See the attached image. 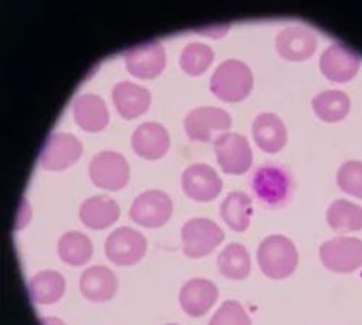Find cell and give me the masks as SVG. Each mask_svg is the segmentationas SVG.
Instances as JSON below:
<instances>
[{
    "mask_svg": "<svg viewBox=\"0 0 362 325\" xmlns=\"http://www.w3.org/2000/svg\"><path fill=\"white\" fill-rule=\"evenodd\" d=\"M312 106L319 119L327 123H335L345 119L349 113L351 100L344 92L327 90L317 94L313 99Z\"/></svg>",
    "mask_w": 362,
    "mask_h": 325,
    "instance_id": "obj_25",
    "label": "cell"
},
{
    "mask_svg": "<svg viewBox=\"0 0 362 325\" xmlns=\"http://www.w3.org/2000/svg\"><path fill=\"white\" fill-rule=\"evenodd\" d=\"M218 266L225 278L240 281L245 279L251 272V257L243 245L230 243L219 255Z\"/></svg>",
    "mask_w": 362,
    "mask_h": 325,
    "instance_id": "obj_26",
    "label": "cell"
},
{
    "mask_svg": "<svg viewBox=\"0 0 362 325\" xmlns=\"http://www.w3.org/2000/svg\"><path fill=\"white\" fill-rule=\"evenodd\" d=\"M112 100L117 113L127 121L144 114L151 104V93L131 81H120L112 88Z\"/></svg>",
    "mask_w": 362,
    "mask_h": 325,
    "instance_id": "obj_18",
    "label": "cell"
},
{
    "mask_svg": "<svg viewBox=\"0 0 362 325\" xmlns=\"http://www.w3.org/2000/svg\"><path fill=\"white\" fill-rule=\"evenodd\" d=\"M338 185L346 194L362 198V162H345L338 171Z\"/></svg>",
    "mask_w": 362,
    "mask_h": 325,
    "instance_id": "obj_30",
    "label": "cell"
},
{
    "mask_svg": "<svg viewBox=\"0 0 362 325\" xmlns=\"http://www.w3.org/2000/svg\"><path fill=\"white\" fill-rule=\"evenodd\" d=\"M167 325H177V324H167Z\"/></svg>",
    "mask_w": 362,
    "mask_h": 325,
    "instance_id": "obj_33",
    "label": "cell"
},
{
    "mask_svg": "<svg viewBox=\"0 0 362 325\" xmlns=\"http://www.w3.org/2000/svg\"><path fill=\"white\" fill-rule=\"evenodd\" d=\"M105 252L115 264L131 266L144 257L146 240L139 231L131 227H119L107 235Z\"/></svg>",
    "mask_w": 362,
    "mask_h": 325,
    "instance_id": "obj_8",
    "label": "cell"
},
{
    "mask_svg": "<svg viewBox=\"0 0 362 325\" xmlns=\"http://www.w3.org/2000/svg\"><path fill=\"white\" fill-rule=\"evenodd\" d=\"M361 66L358 54L344 44H334L320 56V70L326 78L335 82L352 80Z\"/></svg>",
    "mask_w": 362,
    "mask_h": 325,
    "instance_id": "obj_14",
    "label": "cell"
},
{
    "mask_svg": "<svg viewBox=\"0 0 362 325\" xmlns=\"http://www.w3.org/2000/svg\"><path fill=\"white\" fill-rule=\"evenodd\" d=\"M218 288L214 282L202 278L187 281L180 290V304L190 317L204 315L218 300Z\"/></svg>",
    "mask_w": 362,
    "mask_h": 325,
    "instance_id": "obj_16",
    "label": "cell"
},
{
    "mask_svg": "<svg viewBox=\"0 0 362 325\" xmlns=\"http://www.w3.org/2000/svg\"><path fill=\"white\" fill-rule=\"evenodd\" d=\"M88 175L99 188L117 191L124 188L129 180V165L120 154L102 151L90 161Z\"/></svg>",
    "mask_w": 362,
    "mask_h": 325,
    "instance_id": "obj_4",
    "label": "cell"
},
{
    "mask_svg": "<svg viewBox=\"0 0 362 325\" xmlns=\"http://www.w3.org/2000/svg\"><path fill=\"white\" fill-rule=\"evenodd\" d=\"M230 116L218 107H197L185 119V129L190 139L210 142L218 133H225L230 128Z\"/></svg>",
    "mask_w": 362,
    "mask_h": 325,
    "instance_id": "obj_9",
    "label": "cell"
},
{
    "mask_svg": "<svg viewBox=\"0 0 362 325\" xmlns=\"http://www.w3.org/2000/svg\"><path fill=\"white\" fill-rule=\"evenodd\" d=\"M252 135L257 145L268 154L281 151L287 140L286 126L274 113L258 114L252 125Z\"/></svg>",
    "mask_w": 362,
    "mask_h": 325,
    "instance_id": "obj_21",
    "label": "cell"
},
{
    "mask_svg": "<svg viewBox=\"0 0 362 325\" xmlns=\"http://www.w3.org/2000/svg\"><path fill=\"white\" fill-rule=\"evenodd\" d=\"M181 187L194 201H210L222 191V180L212 166L193 164L181 175Z\"/></svg>",
    "mask_w": 362,
    "mask_h": 325,
    "instance_id": "obj_13",
    "label": "cell"
},
{
    "mask_svg": "<svg viewBox=\"0 0 362 325\" xmlns=\"http://www.w3.org/2000/svg\"><path fill=\"white\" fill-rule=\"evenodd\" d=\"M83 146L71 133L57 132L47 137L40 155L44 169L62 171L73 165L81 155Z\"/></svg>",
    "mask_w": 362,
    "mask_h": 325,
    "instance_id": "obj_10",
    "label": "cell"
},
{
    "mask_svg": "<svg viewBox=\"0 0 362 325\" xmlns=\"http://www.w3.org/2000/svg\"><path fill=\"white\" fill-rule=\"evenodd\" d=\"M214 61V51L202 42L186 45L180 55V68L189 75H200Z\"/></svg>",
    "mask_w": 362,
    "mask_h": 325,
    "instance_id": "obj_29",
    "label": "cell"
},
{
    "mask_svg": "<svg viewBox=\"0 0 362 325\" xmlns=\"http://www.w3.org/2000/svg\"><path fill=\"white\" fill-rule=\"evenodd\" d=\"M327 223L337 231H355L362 228V209L346 200H337L327 209Z\"/></svg>",
    "mask_w": 362,
    "mask_h": 325,
    "instance_id": "obj_28",
    "label": "cell"
},
{
    "mask_svg": "<svg viewBox=\"0 0 362 325\" xmlns=\"http://www.w3.org/2000/svg\"><path fill=\"white\" fill-rule=\"evenodd\" d=\"M320 259L330 271H355L362 264V242L351 238L329 240L320 247Z\"/></svg>",
    "mask_w": 362,
    "mask_h": 325,
    "instance_id": "obj_12",
    "label": "cell"
},
{
    "mask_svg": "<svg viewBox=\"0 0 362 325\" xmlns=\"http://www.w3.org/2000/svg\"><path fill=\"white\" fill-rule=\"evenodd\" d=\"M93 245L80 231L64 233L58 240V255L63 262L71 266H81L92 257Z\"/></svg>",
    "mask_w": 362,
    "mask_h": 325,
    "instance_id": "obj_27",
    "label": "cell"
},
{
    "mask_svg": "<svg viewBox=\"0 0 362 325\" xmlns=\"http://www.w3.org/2000/svg\"><path fill=\"white\" fill-rule=\"evenodd\" d=\"M315 35L305 27L288 26L277 35L276 48L287 61H305L316 51Z\"/></svg>",
    "mask_w": 362,
    "mask_h": 325,
    "instance_id": "obj_17",
    "label": "cell"
},
{
    "mask_svg": "<svg viewBox=\"0 0 362 325\" xmlns=\"http://www.w3.org/2000/svg\"><path fill=\"white\" fill-rule=\"evenodd\" d=\"M127 70L139 78H154L165 67V51L157 41H146L125 52Z\"/></svg>",
    "mask_w": 362,
    "mask_h": 325,
    "instance_id": "obj_11",
    "label": "cell"
},
{
    "mask_svg": "<svg viewBox=\"0 0 362 325\" xmlns=\"http://www.w3.org/2000/svg\"><path fill=\"white\" fill-rule=\"evenodd\" d=\"M78 214L86 227L103 230L119 219V205L106 195H95L81 202Z\"/></svg>",
    "mask_w": 362,
    "mask_h": 325,
    "instance_id": "obj_22",
    "label": "cell"
},
{
    "mask_svg": "<svg viewBox=\"0 0 362 325\" xmlns=\"http://www.w3.org/2000/svg\"><path fill=\"white\" fill-rule=\"evenodd\" d=\"M209 325H251V319L238 301H226L210 319Z\"/></svg>",
    "mask_w": 362,
    "mask_h": 325,
    "instance_id": "obj_31",
    "label": "cell"
},
{
    "mask_svg": "<svg viewBox=\"0 0 362 325\" xmlns=\"http://www.w3.org/2000/svg\"><path fill=\"white\" fill-rule=\"evenodd\" d=\"M255 195L267 205L283 204L291 191V178L286 169L277 165L259 166L251 180Z\"/></svg>",
    "mask_w": 362,
    "mask_h": 325,
    "instance_id": "obj_6",
    "label": "cell"
},
{
    "mask_svg": "<svg viewBox=\"0 0 362 325\" xmlns=\"http://www.w3.org/2000/svg\"><path fill=\"white\" fill-rule=\"evenodd\" d=\"M223 230L209 219H192L181 230L185 255L193 259L207 256L223 242Z\"/></svg>",
    "mask_w": 362,
    "mask_h": 325,
    "instance_id": "obj_3",
    "label": "cell"
},
{
    "mask_svg": "<svg viewBox=\"0 0 362 325\" xmlns=\"http://www.w3.org/2000/svg\"><path fill=\"white\" fill-rule=\"evenodd\" d=\"M261 271L271 279L290 276L298 262V253L293 242L284 235L274 234L265 238L257 252Z\"/></svg>",
    "mask_w": 362,
    "mask_h": 325,
    "instance_id": "obj_1",
    "label": "cell"
},
{
    "mask_svg": "<svg viewBox=\"0 0 362 325\" xmlns=\"http://www.w3.org/2000/svg\"><path fill=\"white\" fill-rule=\"evenodd\" d=\"M252 200L243 191H232L221 204L223 221L235 231H245L251 224Z\"/></svg>",
    "mask_w": 362,
    "mask_h": 325,
    "instance_id": "obj_23",
    "label": "cell"
},
{
    "mask_svg": "<svg viewBox=\"0 0 362 325\" xmlns=\"http://www.w3.org/2000/svg\"><path fill=\"white\" fill-rule=\"evenodd\" d=\"M41 325H66V324L58 318H42Z\"/></svg>",
    "mask_w": 362,
    "mask_h": 325,
    "instance_id": "obj_32",
    "label": "cell"
},
{
    "mask_svg": "<svg viewBox=\"0 0 362 325\" xmlns=\"http://www.w3.org/2000/svg\"><path fill=\"white\" fill-rule=\"evenodd\" d=\"M173 213V201L164 191L148 190L139 194L129 210V217L144 227H160L168 221Z\"/></svg>",
    "mask_w": 362,
    "mask_h": 325,
    "instance_id": "obj_7",
    "label": "cell"
},
{
    "mask_svg": "<svg viewBox=\"0 0 362 325\" xmlns=\"http://www.w3.org/2000/svg\"><path fill=\"white\" fill-rule=\"evenodd\" d=\"M131 145L138 157L145 159H158L168 151L170 135L163 125L145 122L132 133Z\"/></svg>",
    "mask_w": 362,
    "mask_h": 325,
    "instance_id": "obj_15",
    "label": "cell"
},
{
    "mask_svg": "<svg viewBox=\"0 0 362 325\" xmlns=\"http://www.w3.org/2000/svg\"><path fill=\"white\" fill-rule=\"evenodd\" d=\"M28 290L37 304H54L64 295L66 281L55 271H42L29 281Z\"/></svg>",
    "mask_w": 362,
    "mask_h": 325,
    "instance_id": "obj_24",
    "label": "cell"
},
{
    "mask_svg": "<svg viewBox=\"0 0 362 325\" xmlns=\"http://www.w3.org/2000/svg\"><path fill=\"white\" fill-rule=\"evenodd\" d=\"M83 297L92 302H106L117 290V279L106 266H92L80 278Z\"/></svg>",
    "mask_w": 362,
    "mask_h": 325,
    "instance_id": "obj_19",
    "label": "cell"
},
{
    "mask_svg": "<svg viewBox=\"0 0 362 325\" xmlns=\"http://www.w3.org/2000/svg\"><path fill=\"white\" fill-rule=\"evenodd\" d=\"M251 68L239 60H226L218 66L210 78V90L223 102L244 100L252 88Z\"/></svg>",
    "mask_w": 362,
    "mask_h": 325,
    "instance_id": "obj_2",
    "label": "cell"
},
{
    "mask_svg": "<svg viewBox=\"0 0 362 325\" xmlns=\"http://www.w3.org/2000/svg\"><path fill=\"white\" fill-rule=\"evenodd\" d=\"M74 122L86 132H100L107 126L109 113L105 102L92 93L78 96L73 104Z\"/></svg>",
    "mask_w": 362,
    "mask_h": 325,
    "instance_id": "obj_20",
    "label": "cell"
},
{
    "mask_svg": "<svg viewBox=\"0 0 362 325\" xmlns=\"http://www.w3.org/2000/svg\"><path fill=\"white\" fill-rule=\"evenodd\" d=\"M218 164L226 173H245L252 164V151L244 135L225 132L215 139Z\"/></svg>",
    "mask_w": 362,
    "mask_h": 325,
    "instance_id": "obj_5",
    "label": "cell"
}]
</instances>
